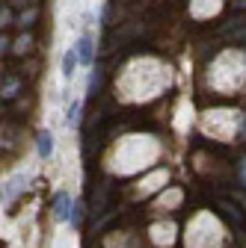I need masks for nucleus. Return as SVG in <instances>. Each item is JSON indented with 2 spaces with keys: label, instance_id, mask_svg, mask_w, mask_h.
Returning <instances> with one entry per match:
<instances>
[{
  "label": "nucleus",
  "instance_id": "obj_13",
  "mask_svg": "<svg viewBox=\"0 0 246 248\" xmlns=\"http://www.w3.org/2000/svg\"><path fill=\"white\" fill-rule=\"evenodd\" d=\"M6 45H9V39H3V36H0V53H6V50H9Z\"/></svg>",
  "mask_w": 246,
  "mask_h": 248
},
{
  "label": "nucleus",
  "instance_id": "obj_7",
  "mask_svg": "<svg viewBox=\"0 0 246 248\" xmlns=\"http://www.w3.org/2000/svg\"><path fill=\"white\" fill-rule=\"evenodd\" d=\"M101 86H104V68H95V71H92V77H89V95L95 98L98 92H101Z\"/></svg>",
  "mask_w": 246,
  "mask_h": 248
},
{
  "label": "nucleus",
  "instance_id": "obj_10",
  "mask_svg": "<svg viewBox=\"0 0 246 248\" xmlns=\"http://www.w3.org/2000/svg\"><path fill=\"white\" fill-rule=\"evenodd\" d=\"M80 213H83V207L74 204V210H71V216H69V222H71V225H80Z\"/></svg>",
  "mask_w": 246,
  "mask_h": 248
},
{
  "label": "nucleus",
  "instance_id": "obj_4",
  "mask_svg": "<svg viewBox=\"0 0 246 248\" xmlns=\"http://www.w3.org/2000/svg\"><path fill=\"white\" fill-rule=\"evenodd\" d=\"M77 59L86 62V65H92V62H95V53H92V42H89V39H80V42H77Z\"/></svg>",
  "mask_w": 246,
  "mask_h": 248
},
{
  "label": "nucleus",
  "instance_id": "obj_5",
  "mask_svg": "<svg viewBox=\"0 0 246 248\" xmlns=\"http://www.w3.org/2000/svg\"><path fill=\"white\" fill-rule=\"evenodd\" d=\"M18 92H21V80L18 77H6L3 83H0V95L3 98H15Z\"/></svg>",
  "mask_w": 246,
  "mask_h": 248
},
{
  "label": "nucleus",
  "instance_id": "obj_15",
  "mask_svg": "<svg viewBox=\"0 0 246 248\" xmlns=\"http://www.w3.org/2000/svg\"><path fill=\"white\" fill-rule=\"evenodd\" d=\"M12 3H15V6H18V3H24V0H12Z\"/></svg>",
  "mask_w": 246,
  "mask_h": 248
},
{
  "label": "nucleus",
  "instance_id": "obj_1",
  "mask_svg": "<svg viewBox=\"0 0 246 248\" xmlns=\"http://www.w3.org/2000/svg\"><path fill=\"white\" fill-rule=\"evenodd\" d=\"M69 216H71V198H69V192H56V198H53V219L56 222H69Z\"/></svg>",
  "mask_w": 246,
  "mask_h": 248
},
{
  "label": "nucleus",
  "instance_id": "obj_6",
  "mask_svg": "<svg viewBox=\"0 0 246 248\" xmlns=\"http://www.w3.org/2000/svg\"><path fill=\"white\" fill-rule=\"evenodd\" d=\"M77 62H80V59H77V50H74V47L66 50V56H63V74H66V77H71V74L77 71Z\"/></svg>",
  "mask_w": 246,
  "mask_h": 248
},
{
  "label": "nucleus",
  "instance_id": "obj_2",
  "mask_svg": "<svg viewBox=\"0 0 246 248\" xmlns=\"http://www.w3.org/2000/svg\"><path fill=\"white\" fill-rule=\"evenodd\" d=\"M21 183H24V177L18 174V177H12L9 183H3V189H0V204H9L12 201V195L15 192H21Z\"/></svg>",
  "mask_w": 246,
  "mask_h": 248
},
{
  "label": "nucleus",
  "instance_id": "obj_14",
  "mask_svg": "<svg viewBox=\"0 0 246 248\" xmlns=\"http://www.w3.org/2000/svg\"><path fill=\"white\" fill-rule=\"evenodd\" d=\"M234 6H240V9H246V0H231Z\"/></svg>",
  "mask_w": 246,
  "mask_h": 248
},
{
  "label": "nucleus",
  "instance_id": "obj_12",
  "mask_svg": "<svg viewBox=\"0 0 246 248\" xmlns=\"http://www.w3.org/2000/svg\"><path fill=\"white\" fill-rule=\"evenodd\" d=\"M6 24H9V9L0 12V27H6Z\"/></svg>",
  "mask_w": 246,
  "mask_h": 248
},
{
  "label": "nucleus",
  "instance_id": "obj_3",
  "mask_svg": "<svg viewBox=\"0 0 246 248\" xmlns=\"http://www.w3.org/2000/svg\"><path fill=\"white\" fill-rule=\"evenodd\" d=\"M36 145H39V157H42V160H48L51 154H53V136H51L48 130H42V133L36 136Z\"/></svg>",
  "mask_w": 246,
  "mask_h": 248
},
{
  "label": "nucleus",
  "instance_id": "obj_11",
  "mask_svg": "<svg viewBox=\"0 0 246 248\" xmlns=\"http://www.w3.org/2000/svg\"><path fill=\"white\" fill-rule=\"evenodd\" d=\"M33 21H36V9H30L27 15H21V27H30Z\"/></svg>",
  "mask_w": 246,
  "mask_h": 248
},
{
  "label": "nucleus",
  "instance_id": "obj_9",
  "mask_svg": "<svg viewBox=\"0 0 246 248\" xmlns=\"http://www.w3.org/2000/svg\"><path fill=\"white\" fill-rule=\"evenodd\" d=\"M77 121H80V104L74 101V104L69 107V124H77Z\"/></svg>",
  "mask_w": 246,
  "mask_h": 248
},
{
  "label": "nucleus",
  "instance_id": "obj_8",
  "mask_svg": "<svg viewBox=\"0 0 246 248\" xmlns=\"http://www.w3.org/2000/svg\"><path fill=\"white\" fill-rule=\"evenodd\" d=\"M12 50H15V53H30V50H33V39H30V36H21Z\"/></svg>",
  "mask_w": 246,
  "mask_h": 248
}]
</instances>
